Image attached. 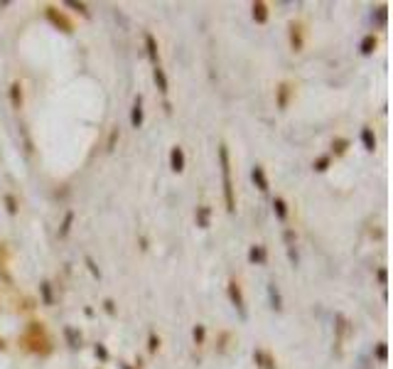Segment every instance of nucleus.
I'll return each mask as SVG.
<instances>
[{"instance_id": "f257e3e1", "label": "nucleus", "mask_w": 393, "mask_h": 369, "mask_svg": "<svg viewBox=\"0 0 393 369\" xmlns=\"http://www.w3.org/2000/svg\"><path fill=\"white\" fill-rule=\"evenodd\" d=\"M219 163H221V180H224L226 212H236V197H234V182H231V163H229V148H226L224 143L219 145Z\"/></svg>"}, {"instance_id": "f3484780", "label": "nucleus", "mask_w": 393, "mask_h": 369, "mask_svg": "<svg viewBox=\"0 0 393 369\" xmlns=\"http://www.w3.org/2000/svg\"><path fill=\"white\" fill-rule=\"evenodd\" d=\"M361 143H364V148L369 150V153L376 150V136H374V130H371L369 126L361 128Z\"/></svg>"}, {"instance_id": "6ab92c4d", "label": "nucleus", "mask_w": 393, "mask_h": 369, "mask_svg": "<svg viewBox=\"0 0 393 369\" xmlns=\"http://www.w3.org/2000/svg\"><path fill=\"white\" fill-rule=\"evenodd\" d=\"M273 212H275V217H278L280 222H285V219H288V202L283 197H275L273 199Z\"/></svg>"}, {"instance_id": "c756f323", "label": "nucleus", "mask_w": 393, "mask_h": 369, "mask_svg": "<svg viewBox=\"0 0 393 369\" xmlns=\"http://www.w3.org/2000/svg\"><path fill=\"white\" fill-rule=\"evenodd\" d=\"M86 266H89V271H91V276H94V278H101V271H98L96 261H94L91 256H86Z\"/></svg>"}, {"instance_id": "473e14b6", "label": "nucleus", "mask_w": 393, "mask_h": 369, "mask_svg": "<svg viewBox=\"0 0 393 369\" xmlns=\"http://www.w3.org/2000/svg\"><path fill=\"white\" fill-rule=\"evenodd\" d=\"M94 352H96L98 359H108V350H106V345H101V342L94 347Z\"/></svg>"}, {"instance_id": "412c9836", "label": "nucleus", "mask_w": 393, "mask_h": 369, "mask_svg": "<svg viewBox=\"0 0 393 369\" xmlns=\"http://www.w3.org/2000/svg\"><path fill=\"white\" fill-rule=\"evenodd\" d=\"M40 296H42L44 305H52V303H54V296H52V283H49V281H42V283H40Z\"/></svg>"}, {"instance_id": "4be33fe9", "label": "nucleus", "mask_w": 393, "mask_h": 369, "mask_svg": "<svg viewBox=\"0 0 393 369\" xmlns=\"http://www.w3.org/2000/svg\"><path fill=\"white\" fill-rule=\"evenodd\" d=\"M64 335H67V340H69V347H81V335L74 330V327H64Z\"/></svg>"}, {"instance_id": "7ed1b4c3", "label": "nucleus", "mask_w": 393, "mask_h": 369, "mask_svg": "<svg viewBox=\"0 0 393 369\" xmlns=\"http://www.w3.org/2000/svg\"><path fill=\"white\" fill-rule=\"evenodd\" d=\"M44 15H47L49 25H52V28H57V30H62L64 35H69L71 30H74V25H71V20H69V17H67L64 13H62V10H57V8H52V5H49V8L44 10Z\"/></svg>"}, {"instance_id": "b1692460", "label": "nucleus", "mask_w": 393, "mask_h": 369, "mask_svg": "<svg viewBox=\"0 0 393 369\" xmlns=\"http://www.w3.org/2000/svg\"><path fill=\"white\" fill-rule=\"evenodd\" d=\"M347 148H349V141H347V138H334V143H332V153H334V155H344Z\"/></svg>"}, {"instance_id": "9b49d317", "label": "nucleus", "mask_w": 393, "mask_h": 369, "mask_svg": "<svg viewBox=\"0 0 393 369\" xmlns=\"http://www.w3.org/2000/svg\"><path fill=\"white\" fill-rule=\"evenodd\" d=\"M248 261H251V263H266V261H268L266 246H261V244H253L251 249H248Z\"/></svg>"}, {"instance_id": "9d476101", "label": "nucleus", "mask_w": 393, "mask_h": 369, "mask_svg": "<svg viewBox=\"0 0 393 369\" xmlns=\"http://www.w3.org/2000/svg\"><path fill=\"white\" fill-rule=\"evenodd\" d=\"M290 44H293L295 52H300L302 49V22H293L290 25Z\"/></svg>"}, {"instance_id": "0eeeda50", "label": "nucleus", "mask_w": 393, "mask_h": 369, "mask_svg": "<svg viewBox=\"0 0 393 369\" xmlns=\"http://www.w3.org/2000/svg\"><path fill=\"white\" fill-rule=\"evenodd\" d=\"M145 49H148V57L153 62V67H160V52H157V40L148 32L145 35Z\"/></svg>"}, {"instance_id": "a878e982", "label": "nucleus", "mask_w": 393, "mask_h": 369, "mask_svg": "<svg viewBox=\"0 0 393 369\" xmlns=\"http://www.w3.org/2000/svg\"><path fill=\"white\" fill-rule=\"evenodd\" d=\"M192 337H194L196 345H202V342H204V337H207V327H204V325H194V330H192Z\"/></svg>"}, {"instance_id": "f03ea898", "label": "nucleus", "mask_w": 393, "mask_h": 369, "mask_svg": "<svg viewBox=\"0 0 393 369\" xmlns=\"http://www.w3.org/2000/svg\"><path fill=\"white\" fill-rule=\"evenodd\" d=\"M30 352H37V355H49L52 352V345L44 337V327L42 323H30V335L25 337Z\"/></svg>"}, {"instance_id": "39448f33", "label": "nucleus", "mask_w": 393, "mask_h": 369, "mask_svg": "<svg viewBox=\"0 0 393 369\" xmlns=\"http://www.w3.org/2000/svg\"><path fill=\"white\" fill-rule=\"evenodd\" d=\"M143 121H145V111H143V96H135L133 101V109H130V126L141 128Z\"/></svg>"}, {"instance_id": "cd10ccee", "label": "nucleus", "mask_w": 393, "mask_h": 369, "mask_svg": "<svg viewBox=\"0 0 393 369\" xmlns=\"http://www.w3.org/2000/svg\"><path fill=\"white\" fill-rule=\"evenodd\" d=\"M157 350H160V337H157L155 332H150V337H148V352H150V355H155Z\"/></svg>"}, {"instance_id": "2eb2a0df", "label": "nucleus", "mask_w": 393, "mask_h": 369, "mask_svg": "<svg viewBox=\"0 0 393 369\" xmlns=\"http://www.w3.org/2000/svg\"><path fill=\"white\" fill-rule=\"evenodd\" d=\"M268 298H270V308L273 310H283V296L275 283H268Z\"/></svg>"}, {"instance_id": "72a5a7b5", "label": "nucleus", "mask_w": 393, "mask_h": 369, "mask_svg": "<svg viewBox=\"0 0 393 369\" xmlns=\"http://www.w3.org/2000/svg\"><path fill=\"white\" fill-rule=\"evenodd\" d=\"M376 278H379L381 285H386V283H388V271H386V269H379V271H376Z\"/></svg>"}, {"instance_id": "4468645a", "label": "nucleus", "mask_w": 393, "mask_h": 369, "mask_svg": "<svg viewBox=\"0 0 393 369\" xmlns=\"http://www.w3.org/2000/svg\"><path fill=\"white\" fill-rule=\"evenodd\" d=\"M251 10H253V20H256L258 25H266V22H268V5H266V3H261V0H258V3H253Z\"/></svg>"}, {"instance_id": "1a4fd4ad", "label": "nucleus", "mask_w": 393, "mask_h": 369, "mask_svg": "<svg viewBox=\"0 0 393 369\" xmlns=\"http://www.w3.org/2000/svg\"><path fill=\"white\" fill-rule=\"evenodd\" d=\"M253 359H256V364H258L261 369H278V367H275V359H273V355H270V352L256 350V352H253Z\"/></svg>"}, {"instance_id": "bb28decb", "label": "nucleus", "mask_w": 393, "mask_h": 369, "mask_svg": "<svg viewBox=\"0 0 393 369\" xmlns=\"http://www.w3.org/2000/svg\"><path fill=\"white\" fill-rule=\"evenodd\" d=\"M376 359H379V362H386V359H388V345H386V342H379V345H376Z\"/></svg>"}, {"instance_id": "7c9ffc66", "label": "nucleus", "mask_w": 393, "mask_h": 369, "mask_svg": "<svg viewBox=\"0 0 393 369\" xmlns=\"http://www.w3.org/2000/svg\"><path fill=\"white\" fill-rule=\"evenodd\" d=\"M5 204H8V214H17V199L13 195H5Z\"/></svg>"}, {"instance_id": "ddd939ff", "label": "nucleus", "mask_w": 393, "mask_h": 369, "mask_svg": "<svg viewBox=\"0 0 393 369\" xmlns=\"http://www.w3.org/2000/svg\"><path fill=\"white\" fill-rule=\"evenodd\" d=\"M153 79H155V84H157V89H160V94H167L170 82H167V74H165L162 67H155L153 69Z\"/></svg>"}, {"instance_id": "f8f14e48", "label": "nucleus", "mask_w": 393, "mask_h": 369, "mask_svg": "<svg viewBox=\"0 0 393 369\" xmlns=\"http://www.w3.org/2000/svg\"><path fill=\"white\" fill-rule=\"evenodd\" d=\"M290 96H293V84L283 82V84L278 86V109H288V103H290Z\"/></svg>"}, {"instance_id": "e433bc0d", "label": "nucleus", "mask_w": 393, "mask_h": 369, "mask_svg": "<svg viewBox=\"0 0 393 369\" xmlns=\"http://www.w3.org/2000/svg\"><path fill=\"white\" fill-rule=\"evenodd\" d=\"M118 367H121V369H133V367H130V364H123V362H121Z\"/></svg>"}, {"instance_id": "423d86ee", "label": "nucleus", "mask_w": 393, "mask_h": 369, "mask_svg": "<svg viewBox=\"0 0 393 369\" xmlns=\"http://www.w3.org/2000/svg\"><path fill=\"white\" fill-rule=\"evenodd\" d=\"M170 168L175 172H182L184 170V150L180 145H175L172 150H170Z\"/></svg>"}, {"instance_id": "f704fd0d", "label": "nucleus", "mask_w": 393, "mask_h": 369, "mask_svg": "<svg viewBox=\"0 0 393 369\" xmlns=\"http://www.w3.org/2000/svg\"><path fill=\"white\" fill-rule=\"evenodd\" d=\"M118 136H121V133H118V128H113V130H111V138H108V150H113V148H116V141H118Z\"/></svg>"}, {"instance_id": "393cba45", "label": "nucleus", "mask_w": 393, "mask_h": 369, "mask_svg": "<svg viewBox=\"0 0 393 369\" xmlns=\"http://www.w3.org/2000/svg\"><path fill=\"white\" fill-rule=\"evenodd\" d=\"M329 163H332V155L317 157V160H315V170H317V172H324L327 168H329Z\"/></svg>"}, {"instance_id": "dca6fc26", "label": "nucleus", "mask_w": 393, "mask_h": 369, "mask_svg": "<svg viewBox=\"0 0 393 369\" xmlns=\"http://www.w3.org/2000/svg\"><path fill=\"white\" fill-rule=\"evenodd\" d=\"M10 103H13V109H22V84L20 82L10 84Z\"/></svg>"}, {"instance_id": "c9c22d12", "label": "nucleus", "mask_w": 393, "mask_h": 369, "mask_svg": "<svg viewBox=\"0 0 393 369\" xmlns=\"http://www.w3.org/2000/svg\"><path fill=\"white\" fill-rule=\"evenodd\" d=\"M103 308H106V312H108V315H116V303H113L111 298L103 300Z\"/></svg>"}, {"instance_id": "aec40b11", "label": "nucleus", "mask_w": 393, "mask_h": 369, "mask_svg": "<svg viewBox=\"0 0 393 369\" xmlns=\"http://www.w3.org/2000/svg\"><path fill=\"white\" fill-rule=\"evenodd\" d=\"M209 214H211V209L207 204L204 207H196V227H202V229L209 227Z\"/></svg>"}, {"instance_id": "2f4dec72", "label": "nucleus", "mask_w": 393, "mask_h": 369, "mask_svg": "<svg viewBox=\"0 0 393 369\" xmlns=\"http://www.w3.org/2000/svg\"><path fill=\"white\" fill-rule=\"evenodd\" d=\"M64 5H69V8H74V10H79L81 15H89V10H86V5H84V3H76V0H67Z\"/></svg>"}, {"instance_id": "6e6552de", "label": "nucleus", "mask_w": 393, "mask_h": 369, "mask_svg": "<svg viewBox=\"0 0 393 369\" xmlns=\"http://www.w3.org/2000/svg\"><path fill=\"white\" fill-rule=\"evenodd\" d=\"M251 180L256 182V187L261 190V192H268V175L263 170V165H256L251 170Z\"/></svg>"}, {"instance_id": "20e7f679", "label": "nucleus", "mask_w": 393, "mask_h": 369, "mask_svg": "<svg viewBox=\"0 0 393 369\" xmlns=\"http://www.w3.org/2000/svg\"><path fill=\"white\" fill-rule=\"evenodd\" d=\"M229 300L234 303V308L239 310L241 318H246V300H243V293H241V283L236 278L229 281Z\"/></svg>"}, {"instance_id": "5701e85b", "label": "nucleus", "mask_w": 393, "mask_h": 369, "mask_svg": "<svg viewBox=\"0 0 393 369\" xmlns=\"http://www.w3.org/2000/svg\"><path fill=\"white\" fill-rule=\"evenodd\" d=\"M71 224H74V212H67V214H64V222H62V227H59V236H62V239H64V236H69Z\"/></svg>"}, {"instance_id": "c85d7f7f", "label": "nucleus", "mask_w": 393, "mask_h": 369, "mask_svg": "<svg viewBox=\"0 0 393 369\" xmlns=\"http://www.w3.org/2000/svg\"><path fill=\"white\" fill-rule=\"evenodd\" d=\"M386 20H388V10H386V8H379V10H376V25H379V28H386Z\"/></svg>"}, {"instance_id": "4c0bfd02", "label": "nucleus", "mask_w": 393, "mask_h": 369, "mask_svg": "<svg viewBox=\"0 0 393 369\" xmlns=\"http://www.w3.org/2000/svg\"><path fill=\"white\" fill-rule=\"evenodd\" d=\"M0 350H5V340L3 337H0Z\"/></svg>"}, {"instance_id": "a211bd4d", "label": "nucleus", "mask_w": 393, "mask_h": 369, "mask_svg": "<svg viewBox=\"0 0 393 369\" xmlns=\"http://www.w3.org/2000/svg\"><path fill=\"white\" fill-rule=\"evenodd\" d=\"M376 44H379L376 35H366L364 40H361V44H359V49H361V55H364V57H369V55H374Z\"/></svg>"}]
</instances>
